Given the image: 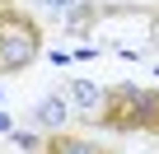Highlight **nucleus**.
<instances>
[{
    "label": "nucleus",
    "instance_id": "f03ea898",
    "mask_svg": "<svg viewBox=\"0 0 159 154\" xmlns=\"http://www.w3.org/2000/svg\"><path fill=\"white\" fill-rule=\"evenodd\" d=\"M38 154H112V149L108 145H94L84 135H75V131H56V135H47L38 145Z\"/></svg>",
    "mask_w": 159,
    "mask_h": 154
},
{
    "label": "nucleus",
    "instance_id": "7ed1b4c3",
    "mask_svg": "<svg viewBox=\"0 0 159 154\" xmlns=\"http://www.w3.org/2000/svg\"><path fill=\"white\" fill-rule=\"evenodd\" d=\"M140 131H150V135L159 140V89H150V94H145V117H140Z\"/></svg>",
    "mask_w": 159,
    "mask_h": 154
},
{
    "label": "nucleus",
    "instance_id": "f257e3e1",
    "mask_svg": "<svg viewBox=\"0 0 159 154\" xmlns=\"http://www.w3.org/2000/svg\"><path fill=\"white\" fill-rule=\"evenodd\" d=\"M140 117H145V89L117 84V89H108L103 112H98L94 121L108 126V131H117V135H126V131H140Z\"/></svg>",
    "mask_w": 159,
    "mask_h": 154
},
{
    "label": "nucleus",
    "instance_id": "20e7f679",
    "mask_svg": "<svg viewBox=\"0 0 159 154\" xmlns=\"http://www.w3.org/2000/svg\"><path fill=\"white\" fill-rule=\"evenodd\" d=\"M0 10H14V0H0Z\"/></svg>",
    "mask_w": 159,
    "mask_h": 154
}]
</instances>
